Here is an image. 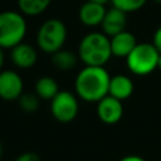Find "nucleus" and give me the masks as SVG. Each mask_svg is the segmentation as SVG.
<instances>
[{
  "label": "nucleus",
  "instance_id": "nucleus-1",
  "mask_svg": "<svg viewBox=\"0 0 161 161\" xmlns=\"http://www.w3.org/2000/svg\"><path fill=\"white\" fill-rule=\"evenodd\" d=\"M109 79L104 67L86 65L75 77V94L86 102H98L108 94Z\"/></svg>",
  "mask_w": 161,
  "mask_h": 161
},
{
  "label": "nucleus",
  "instance_id": "nucleus-2",
  "mask_svg": "<svg viewBox=\"0 0 161 161\" xmlns=\"http://www.w3.org/2000/svg\"><path fill=\"white\" fill-rule=\"evenodd\" d=\"M111 57V40L103 31L88 33L79 42L78 58L86 65L103 67Z\"/></svg>",
  "mask_w": 161,
  "mask_h": 161
},
{
  "label": "nucleus",
  "instance_id": "nucleus-3",
  "mask_svg": "<svg viewBox=\"0 0 161 161\" xmlns=\"http://www.w3.org/2000/svg\"><path fill=\"white\" fill-rule=\"evenodd\" d=\"M26 21L21 13L8 10L0 13V48L11 49L23 42Z\"/></svg>",
  "mask_w": 161,
  "mask_h": 161
},
{
  "label": "nucleus",
  "instance_id": "nucleus-4",
  "mask_svg": "<svg viewBox=\"0 0 161 161\" xmlns=\"http://www.w3.org/2000/svg\"><path fill=\"white\" fill-rule=\"evenodd\" d=\"M160 53L152 43H137L132 52L126 57V64L131 73L147 75L157 68Z\"/></svg>",
  "mask_w": 161,
  "mask_h": 161
},
{
  "label": "nucleus",
  "instance_id": "nucleus-5",
  "mask_svg": "<svg viewBox=\"0 0 161 161\" xmlns=\"http://www.w3.org/2000/svg\"><path fill=\"white\" fill-rule=\"evenodd\" d=\"M67 40V26L59 19L45 20L36 33V45L48 54L63 48Z\"/></svg>",
  "mask_w": 161,
  "mask_h": 161
},
{
  "label": "nucleus",
  "instance_id": "nucleus-6",
  "mask_svg": "<svg viewBox=\"0 0 161 161\" xmlns=\"http://www.w3.org/2000/svg\"><path fill=\"white\" fill-rule=\"evenodd\" d=\"M79 111V103L77 94L69 91H59L50 99V112L52 116L62 123H68L73 121Z\"/></svg>",
  "mask_w": 161,
  "mask_h": 161
},
{
  "label": "nucleus",
  "instance_id": "nucleus-7",
  "mask_svg": "<svg viewBox=\"0 0 161 161\" xmlns=\"http://www.w3.org/2000/svg\"><path fill=\"white\" fill-rule=\"evenodd\" d=\"M97 116L106 125L117 123L123 116V106L122 101L107 94L101 101L97 102Z\"/></svg>",
  "mask_w": 161,
  "mask_h": 161
},
{
  "label": "nucleus",
  "instance_id": "nucleus-8",
  "mask_svg": "<svg viewBox=\"0 0 161 161\" xmlns=\"http://www.w3.org/2000/svg\"><path fill=\"white\" fill-rule=\"evenodd\" d=\"M24 83L21 77L10 69L0 72V98L5 101H15L23 93Z\"/></svg>",
  "mask_w": 161,
  "mask_h": 161
},
{
  "label": "nucleus",
  "instance_id": "nucleus-9",
  "mask_svg": "<svg viewBox=\"0 0 161 161\" xmlns=\"http://www.w3.org/2000/svg\"><path fill=\"white\" fill-rule=\"evenodd\" d=\"M126 25H127V15L125 11L112 6L111 9L106 10L104 18L102 20V31L107 35V36H113L123 30H126Z\"/></svg>",
  "mask_w": 161,
  "mask_h": 161
},
{
  "label": "nucleus",
  "instance_id": "nucleus-10",
  "mask_svg": "<svg viewBox=\"0 0 161 161\" xmlns=\"http://www.w3.org/2000/svg\"><path fill=\"white\" fill-rule=\"evenodd\" d=\"M106 8L103 4L93 3L86 0L84 4L80 5L78 11V18L80 23L88 28H94L102 24V20L106 14Z\"/></svg>",
  "mask_w": 161,
  "mask_h": 161
},
{
  "label": "nucleus",
  "instance_id": "nucleus-11",
  "mask_svg": "<svg viewBox=\"0 0 161 161\" xmlns=\"http://www.w3.org/2000/svg\"><path fill=\"white\" fill-rule=\"evenodd\" d=\"M10 58L18 68L29 69L36 63L38 53L33 45L21 42L10 49Z\"/></svg>",
  "mask_w": 161,
  "mask_h": 161
},
{
  "label": "nucleus",
  "instance_id": "nucleus-12",
  "mask_svg": "<svg viewBox=\"0 0 161 161\" xmlns=\"http://www.w3.org/2000/svg\"><path fill=\"white\" fill-rule=\"evenodd\" d=\"M111 40V52L112 57L125 58L132 52V49L137 45V40L135 35L127 30H123L109 38Z\"/></svg>",
  "mask_w": 161,
  "mask_h": 161
},
{
  "label": "nucleus",
  "instance_id": "nucleus-13",
  "mask_svg": "<svg viewBox=\"0 0 161 161\" xmlns=\"http://www.w3.org/2000/svg\"><path fill=\"white\" fill-rule=\"evenodd\" d=\"M133 93V82L130 77L125 74H116L109 79L108 94L119 99L125 101L130 98Z\"/></svg>",
  "mask_w": 161,
  "mask_h": 161
},
{
  "label": "nucleus",
  "instance_id": "nucleus-14",
  "mask_svg": "<svg viewBox=\"0 0 161 161\" xmlns=\"http://www.w3.org/2000/svg\"><path fill=\"white\" fill-rule=\"evenodd\" d=\"M58 92H59V86L57 80L52 77L44 75L35 82V94L40 99L50 101Z\"/></svg>",
  "mask_w": 161,
  "mask_h": 161
},
{
  "label": "nucleus",
  "instance_id": "nucleus-15",
  "mask_svg": "<svg viewBox=\"0 0 161 161\" xmlns=\"http://www.w3.org/2000/svg\"><path fill=\"white\" fill-rule=\"evenodd\" d=\"M52 55V63L55 68L60 70H70L78 63V55L67 49H59L54 52Z\"/></svg>",
  "mask_w": 161,
  "mask_h": 161
},
{
  "label": "nucleus",
  "instance_id": "nucleus-16",
  "mask_svg": "<svg viewBox=\"0 0 161 161\" xmlns=\"http://www.w3.org/2000/svg\"><path fill=\"white\" fill-rule=\"evenodd\" d=\"M50 3L52 0H18L20 13L28 16H36L44 13Z\"/></svg>",
  "mask_w": 161,
  "mask_h": 161
},
{
  "label": "nucleus",
  "instance_id": "nucleus-17",
  "mask_svg": "<svg viewBox=\"0 0 161 161\" xmlns=\"http://www.w3.org/2000/svg\"><path fill=\"white\" fill-rule=\"evenodd\" d=\"M39 97L35 93H21V96L18 98L20 108L26 113H33L39 108Z\"/></svg>",
  "mask_w": 161,
  "mask_h": 161
},
{
  "label": "nucleus",
  "instance_id": "nucleus-18",
  "mask_svg": "<svg viewBox=\"0 0 161 161\" xmlns=\"http://www.w3.org/2000/svg\"><path fill=\"white\" fill-rule=\"evenodd\" d=\"M147 0H111L112 6L127 13H133L143 8Z\"/></svg>",
  "mask_w": 161,
  "mask_h": 161
},
{
  "label": "nucleus",
  "instance_id": "nucleus-19",
  "mask_svg": "<svg viewBox=\"0 0 161 161\" xmlns=\"http://www.w3.org/2000/svg\"><path fill=\"white\" fill-rule=\"evenodd\" d=\"M15 161H42L40 156L35 152H31V151H28V152H23L20 153Z\"/></svg>",
  "mask_w": 161,
  "mask_h": 161
},
{
  "label": "nucleus",
  "instance_id": "nucleus-20",
  "mask_svg": "<svg viewBox=\"0 0 161 161\" xmlns=\"http://www.w3.org/2000/svg\"><path fill=\"white\" fill-rule=\"evenodd\" d=\"M152 44L157 49V52L161 53V26L156 29V31L153 34V38H152Z\"/></svg>",
  "mask_w": 161,
  "mask_h": 161
},
{
  "label": "nucleus",
  "instance_id": "nucleus-21",
  "mask_svg": "<svg viewBox=\"0 0 161 161\" xmlns=\"http://www.w3.org/2000/svg\"><path fill=\"white\" fill-rule=\"evenodd\" d=\"M119 161H146V160L138 155H127V156L122 157Z\"/></svg>",
  "mask_w": 161,
  "mask_h": 161
},
{
  "label": "nucleus",
  "instance_id": "nucleus-22",
  "mask_svg": "<svg viewBox=\"0 0 161 161\" xmlns=\"http://www.w3.org/2000/svg\"><path fill=\"white\" fill-rule=\"evenodd\" d=\"M4 60H5V55H4V49H3V48H0V70H1L3 65H4Z\"/></svg>",
  "mask_w": 161,
  "mask_h": 161
},
{
  "label": "nucleus",
  "instance_id": "nucleus-23",
  "mask_svg": "<svg viewBox=\"0 0 161 161\" xmlns=\"http://www.w3.org/2000/svg\"><path fill=\"white\" fill-rule=\"evenodd\" d=\"M88 1H93V3H98V4H103V5H106V4L109 3L111 0H88Z\"/></svg>",
  "mask_w": 161,
  "mask_h": 161
},
{
  "label": "nucleus",
  "instance_id": "nucleus-24",
  "mask_svg": "<svg viewBox=\"0 0 161 161\" xmlns=\"http://www.w3.org/2000/svg\"><path fill=\"white\" fill-rule=\"evenodd\" d=\"M157 68L161 70V53H160V55H158V62H157Z\"/></svg>",
  "mask_w": 161,
  "mask_h": 161
},
{
  "label": "nucleus",
  "instance_id": "nucleus-25",
  "mask_svg": "<svg viewBox=\"0 0 161 161\" xmlns=\"http://www.w3.org/2000/svg\"><path fill=\"white\" fill-rule=\"evenodd\" d=\"M1 153H3V148H1V145H0V157H1Z\"/></svg>",
  "mask_w": 161,
  "mask_h": 161
},
{
  "label": "nucleus",
  "instance_id": "nucleus-26",
  "mask_svg": "<svg viewBox=\"0 0 161 161\" xmlns=\"http://www.w3.org/2000/svg\"><path fill=\"white\" fill-rule=\"evenodd\" d=\"M153 1H156V3H158V4H161V0H153Z\"/></svg>",
  "mask_w": 161,
  "mask_h": 161
}]
</instances>
